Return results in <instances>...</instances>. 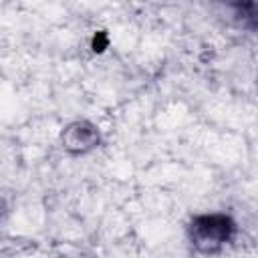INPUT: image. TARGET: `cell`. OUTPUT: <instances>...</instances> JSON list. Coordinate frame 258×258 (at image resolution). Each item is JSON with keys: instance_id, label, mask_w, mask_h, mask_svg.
<instances>
[{"instance_id": "2", "label": "cell", "mask_w": 258, "mask_h": 258, "mask_svg": "<svg viewBox=\"0 0 258 258\" xmlns=\"http://www.w3.org/2000/svg\"><path fill=\"white\" fill-rule=\"evenodd\" d=\"M103 143L101 129L89 119H75L60 131V145L69 155H87Z\"/></svg>"}, {"instance_id": "1", "label": "cell", "mask_w": 258, "mask_h": 258, "mask_svg": "<svg viewBox=\"0 0 258 258\" xmlns=\"http://www.w3.org/2000/svg\"><path fill=\"white\" fill-rule=\"evenodd\" d=\"M185 234L194 252L214 256L236 240L238 222L226 212H200L189 218Z\"/></svg>"}]
</instances>
